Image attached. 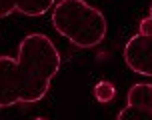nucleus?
I'll use <instances>...</instances> for the list:
<instances>
[{
    "label": "nucleus",
    "mask_w": 152,
    "mask_h": 120,
    "mask_svg": "<svg viewBox=\"0 0 152 120\" xmlns=\"http://www.w3.org/2000/svg\"><path fill=\"white\" fill-rule=\"evenodd\" d=\"M52 26L78 48H94L108 34L106 16L86 0H60L52 6Z\"/></svg>",
    "instance_id": "nucleus-2"
},
{
    "label": "nucleus",
    "mask_w": 152,
    "mask_h": 120,
    "mask_svg": "<svg viewBox=\"0 0 152 120\" xmlns=\"http://www.w3.org/2000/svg\"><path fill=\"white\" fill-rule=\"evenodd\" d=\"M126 106L152 110V84H148V82L132 84L128 94H126Z\"/></svg>",
    "instance_id": "nucleus-5"
},
{
    "label": "nucleus",
    "mask_w": 152,
    "mask_h": 120,
    "mask_svg": "<svg viewBox=\"0 0 152 120\" xmlns=\"http://www.w3.org/2000/svg\"><path fill=\"white\" fill-rule=\"evenodd\" d=\"M24 82L18 60L12 56H0V108H8L22 102Z\"/></svg>",
    "instance_id": "nucleus-3"
},
{
    "label": "nucleus",
    "mask_w": 152,
    "mask_h": 120,
    "mask_svg": "<svg viewBox=\"0 0 152 120\" xmlns=\"http://www.w3.org/2000/svg\"><path fill=\"white\" fill-rule=\"evenodd\" d=\"M32 120H46V118H42V116H38V118H32Z\"/></svg>",
    "instance_id": "nucleus-12"
},
{
    "label": "nucleus",
    "mask_w": 152,
    "mask_h": 120,
    "mask_svg": "<svg viewBox=\"0 0 152 120\" xmlns=\"http://www.w3.org/2000/svg\"><path fill=\"white\" fill-rule=\"evenodd\" d=\"M92 92H94V98L98 100L100 104H108V102H112L114 98H116V86L112 82H108V80L96 82Z\"/></svg>",
    "instance_id": "nucleus-7"
},
{
    "label": "nucleus",
    "mask_w": 152,
    "mask_h": 120,
    "mask_svg": "<svg viewBox=\"0 0 152 120\" xmlns=\"http://www.w3.org/2000/svg\"><path fill=\"white\" fill-rule=\"evenodd\" d=\"M138 34H146V36H152V20L146 16L140 20V32Z\"/></svg>",
    "instance_id": "nucleus-10"
},
{
    "label": "nucleus",
    "mask_w": 152,
    "mask_h": 120,
    "mask_svg": "<svg viewBox=\"0 0 152 120\" xmlns=\"http://www.w3.org/2000/svg\"><path fill=\"white\" fill-rule=\"evenodd\" d=\"M116 120H152V110H142V108H132V106H124Z\"/></svg>",
    "instance_id": "nucleus-8"
},
{
    "label": "nucleus",
    "mask_w": 152,
    "mask_h": 120,
    "mask_svg": "<svg viewBox=\"0 0 152 120\" xmlns=\"http://www.w3.org/2000/svg\"><path fill=\"white\" fill-rule=\"evenodd\" d=\"M16 12L24 16H42L54 6V0H14Z\"/></svg>",
    "instance_id": "nucleus-6"
},
{
    "label": "nucleus",
    "mask_w": 152,
    "mask_h": 120,
    "mask_svg": "<svg viewBox=\"0 0 152 120\" xmlns=\"http://www.w3.org/2000/svg\"><path fill=\"white\" fill-rule=\"evenodd\" d=\"M12 12H16L14 0H0V18H6Z\"/></svg>",
    "instance_id": "nucleus-9"
},
{
    "label": "nucleus",
    "mask_w": 152,
    "mask_h": 120,
    "mask_svg": "<svg viewBox=\"0 0 152 120\" xmlns=\"http://www.w3.org/2000/svg\"><path fill=\"white\" fill-rule=\"evenodd\" d=\"M18 66L22 72L24 94L20 104L40 102L48 94L52 78L60 70V52L42 32H30L18 44Z\"/></svg>",
    "instance_id": "nucleus-1"
},
{
    "label": "nucleus",
    "mask_w": 152,
    "mask_h": 120,
    "mask_svg": "<svg viewBox=\"0 0 152 120\" xmlns=\"http://www.w3.org/2000/svg\"><path fill=\"white\" fill-rule=\"evenodd\" d=\"M148 18L152 20V4H150V8H148Z\"/></svg>",
    "instance_id": "nucleus-11"
},
{
    "label": "nucleus",
    "mask_w": 152,
    "mask_h": 120,
    "mask_svg": "<svg viewBox=\"0 0 152 120\" xmlns=\"http://www.w3.org/2000/svg\"><path fill=\"white\" fill-rule=\"evenodd\" d=\"M126 66L140 76H152V36L134 34L124 46Z\"/></svg>",
    "instance_id": "nucleus-4"
}]
</instances>
